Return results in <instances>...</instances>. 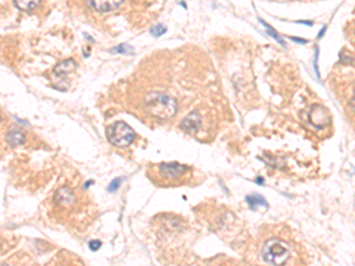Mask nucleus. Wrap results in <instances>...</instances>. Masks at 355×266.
<instances>
[{
	"label": "nucleus",
	"instance_id": "6ab92c4d",
	"mask_svg": "<svg viewBox=\"0 0 355 266\" xmlns=\"http://www.w3.org/2000/svg\"><path fill=\"white\" fill-rule=\"evenodd\" d=\"M2 266H8V265H2Z\"/></svg>",
	"mask_w": 355,
	"mask_h": 266
},
{
	"label": "nucleus",
	"instance_id": "1a4fd4ad",
	"mask_svg": "<svg viewBox=\"0 0 355 266\" xmlns=\"http://www.w3.org/2000/svg\"><path fill=\"white\" fill-rule=\"evenodd\" d=\"M246 201L249 203L250 208L251 209H257L258 207L263 206V207H268V203L265 201L263 196L258 195V194H251L246 196Z\"/></svg>",
	"mask_w": 355,
	"mask_h": 266
},
{
	"label": "nucleus",
	"instance_id": "20e7f679",
	"mask_svg": "<svg viewBox=\"0 0 355 266\" xmlns=\"http://www.w3.org/2000/svg\"><path fill=\"white\" fill-rule=\"evenodd\" d=\"M109 142L116 147H127L135 139V131L128 124L122 122H115L107 130Z\"/></svg>",
	"mask_w": 355,
	"mask_h": 266
},
{
	"label": "nucleus",
	"instance_id": "7ed1b4c3",
	"mask_svg": "<svg viewBox=\"0 0 355 266\" xmlns=\"http://www.w3.org/2000/svg\"><path fill=\"white\" fill-rule=\"evenodd\" d=\"M262 257L269 264L283 266L289 259V245L277 238L268 240L262 248Z\"/></svg>",
	"mask_w": 355,
	"mask_h": 266
},
{
	"label": "nucleus",
	"instance_id": "dca6fc26",
	"mask_svg": "<svg viewBox=\"0 0 355 266\" xmlns=\"http://www.w3.org/2000/svg\"><path fill=\"white\" fill-rule=\"evenodd\" d=\"M291 39H292V40H295V41H301V43H303V44L307 43V40H302L301 38H294V37H292Z\"/></svg>",
	"mask_w": 355,
	"mask_h": 266
},
{
	"label": "nucleus",
	"instance_id": "6e6552de",
	"mask_svg": "<svg viewBox=\"0 0 355 266\" xmlns=\"http://www.w3.org/2000/svg\"><path fill=\"white\" fill-rule=\"evenodd\" d=\"M6 140H8V142L11 144V146H19V144L24 143L25 136H24V134L20 130H12L8 134Z\"/></svg>",
	"mask_w": 355,
	"mask_h": 266
},
{
	"label": "nucleus",
	"instance_id": "f3484780",
	"mask_svg": "<svg viewBox=\"0 0 355 266\" xmlns=\"http://www.w3.org/2000/svg\"><path fill=\"white\" fill-rule=\"evenodd\" d=\"M350 104L353 108L355 109V92H354V95H353V97H351V101H350Z\"/></svg>",
	"mask_w": 355,
	"mask_h": 266
},
{
	"label": "nucleus",
	"instance_id": "a211bd4d",
	"mask_svg": "<svg viewBox=\"0 0 355 266\" xmlns=\"http://www.w3.org/2000/svg\"><path fill=\"white\" fill-rule=\"evenodd\" d=\"M325 30H326V26H325V27H323V29L321 30V32H320V34H319V38L323 36V33H325Z\"/></svg>",
	"mask_w": 355,
	"mask_h": 266
},
{
	"label": "nucleus",
	"instance_id": "9b49d317",
	"mask_svg": "<svg viewBox=\"0 0 355 266\" xmlns=\"http://www.w3.org/2000/svg\"><path fill=\"white\" fill-rule=\"evenodd\" d=\"M166 27H165L163 24H158L157 26H154V27H151L150 29V33L153 34L154 37H160V36H163V34L166 32Z\"/></svg>",
	"mask_w": 355,
	"mask_h": 266
},
{
	"label": "nucleus",
	"instance_id": "f257e3e1",
	"mask_svg": "<svg viewBox=\"0 0 355 266\" xmlns=\"http://www.w3.org/2000/svg\"><path fill=\"white\" fill-rule=\"evenodd\" d=\"M192 171L187 166L178 162H160L157 165H149L147 175L155 185L161 187H173L181 186L188 180Z\"/></svg>",
	"mask_w": 355,
	"mask_h": 266
},
{
	"label": "nucleus",
	"instance_id": "4468645a",
	"mask_svg": "<svg viewBox=\"0 0 355 266\" xmlns=\"http://www.w3.org/2000/svg\"><path fill=\"white\" fill-rule=\"evenodd\" d=\"M120 185H121V179H114V180L110 182L109 186H108V192L113 193V192L117 191V189H119V187H120Z\"/></svg>",
	"mask_w": 355,
	"mask_h": 266
},
{
	"label": "nucleus",
	"instance_id": "9d476101",
	"mask_svg": "<svg viewBox=\"0 0 355 266\" xmlns=\"http://www.w3.org/2000/svg\"><path fill=\"white\" fill-rule=\"evenodd\" d=\"M39 4H40L39 0H34V2H32V0H29V2H20V0H18V2H15L16 8H18L20 11H27V12L32 11V10L36 9Z\"/></svg>",
	"mask_w": 355,
	"mask_h": 266
},
{
	"label": "nucleus",
	"instance_id": "423d86ee",
	"mask_svg": "<svg viewBox=\"0 0 355 266\" xmlns=\"http://www.w3.org/2000/svg\"><path fill=\"white\" fill-rule=\"evenodd\" d=\"M89 4H90L96 11L109 12V11H114V10H116L117 8H120V6L122 5V2H117V0L106 2V0H103V2H90Z\"/></svg>",
	"mask_w": 355,
	"mask_h": 266
},
{
	"label": "nucleus",
	"instance_id": "ddd939ff",
	"mask_svg": "<svg viewBox=\"0 0 355 266\" xmlns=\"http://www.w3.org/2000/svg\"><path fill=\"white\" fill-rule=\"evenodd\" d=\"M112 52H133V49L128 45H126V44H122V45H119L116 47H114L112 50Z\"/></svg>",
	"mask_w": 355,
	"mask_h": 266
},
{
	"label": "nucleus",
	"instance_id": "39448f33",
	"mask_svg": "<svg viewBox=\"0 0 355 266\" xmlns=\"http://www.w3.org/2000/svg\"><path fill=\"white\" fill-rule=\"evenodd\" d=\"M201 126V116L198 112H193L188 114L184 120L181 121V129L188 134H195Z\"/></svg>",
	"mask_w": 355,
	"mask_h": 266
},
{
	"label": "nucleus",
	"instance_id": "2eb2a0df",
	"mask_svg": "<svg viewBox=\"0 0 355 266\" xmlns=\"http://www.w3.org/2000/svg\"><path fill=\"white\" fill-rule=\"evenodd\" d=\"M101 245L102 244L99 240H92V241H90V243H89V247H90L92 251H96V250H98Z\"/></svg>",
	"mask_w": 355,
	"mask_h": 266
},
{
	"label": "nucleus",
	"instance_id": "f8f14e48",
	"mask_svg": "<svg viewBox=\"0 0 355 266\" xmlns=\"http://www.w3.org/2000/svg\"><path fill=\"white\" fill-rule=\"evenodd\" d=\"M261 22H262V23H263V24H264V25H265V27H267V29H268V33H269V34H271V36H272V37H274L276 40H278V41H280V43L282 44V45H284V41H283V40H282V38H281L280 36H278V34H277V33H276V32H275V31H274V29H272V27H270V26H269L267 23H264V22H263V20H261Z\"/></svg>",
	"mask_w": 355,
	"mask_h": 266
},
{
	"label": "nucleus",
	"instance_id": "f03ea898",
	"mask_svg": "<svg viewBox=\"0 0 355 266\" xmlns=\"http://www.w3.org/2000/svg\"><path fill=\"white\" fill-rule=\"evenodd\" d=\"M178 108L177 99L164 92H149L144 98L143 109L147 115L159 120H167L175 115Z\"/></svg>",
	"mask_w": 355,
	"mask_h": 266
},
{
	"label": "nucleus",
	"instance_id": "0eeeda50",
	"mask_svg": "<svg viewBox=\"0 0 355 266\" xmlns=\"http://www.w3.org/2000/svg\"><path fill=\"white\" fill-rule=\"evenodd\" d=\"M76 67H77V65H76L74 60H68V61H64L63 63L58 64L57 67L54 69V72L58 76V77H64V76H67L68 74H70V72L74 71Z\"/></svg>",
	"mask_w": 355,
	"mask_h": 266
}]
</instances>
